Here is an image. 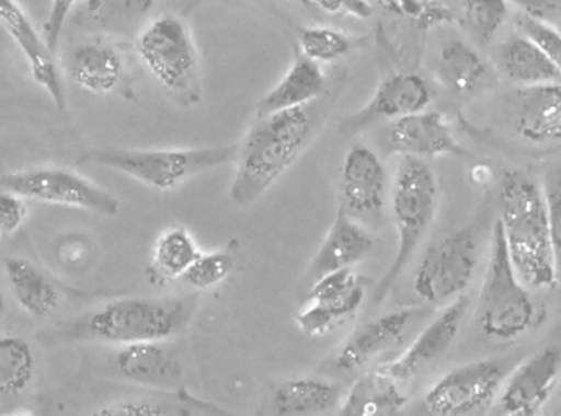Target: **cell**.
I'll return each mask as SVG.
<instances>
[{
    "label": "cell",
    "instance_id": "cell-1",
    "mask_svg": "<svg viewBox=\"0 0 561 416\" xmlns=\"http://www.w3.org/2000/svg\"><path fill=\"white\" fill-rule=\"evenodd\" d=\"M325 97L306 107L255 118L250 125L237 143L236 174L229 189L236 206L259 203L299 160L327 118Z\"/></svg>",
    "mask_w": 561,
    "mask_h": 416
},
{
    "label": "cell",
    "instance_id": "cell-11",
    "mask_svg": "<svg viewBox=\"0 0 561 416\" xmlns=\"http://www.w3.org/2000/svg\"><path fill=\"white\" fill-rule=\"evenodd\" d=\"M506 365L497 359H480L442 375L424 397V407L434 416H470L496 401L506 379Z\"/></svg>",
    "mask_w": 561,
    "mask_h": 416
},
{
    "label": "cell",
    "instance_id": "cell-38",
    "mask_svg": "<svg viewBox=\"0 0 561 416\" xmlns=\"http://www.w3.org/2000/svg\"><path fill=\"white\" fill-rule=\"evenodd\" d=\"M78 3L79 0H51L48 16H46L45 25H43V39H45L46 46L53 55L58 51L62 30H65L72 9Z\"/></svg>",
    "mask_w": 561,
    "mask_h": 416
},
{
    "label": "cell",
    "instance_id": "cell-20",
    "mask_svg": "<svg viewBox=\"0 0 561 416\" xmlns=\"http://www.w3.org/2000/svg\"><path fill=\"white\" fill-rule=\"evenodd\" d=\"M160 0H84L75 20L79 28L107 39H137L154 19Z\"/></svg>",
    "mask_w": 561,
    "mask_h": 416
},
{
    "label": "cell",
    "instance_id": "cell-16",
    "mask_svg": "<svg viewBox=\"0 0 561 416\" xmlns=\"http://www.w3.org/2000/svg\"><path fill=\"white\" fill-rule=\"evenodd\" d=\"M561 375V348L547 345L507 372L496 402L501 415L519 411L542 412Z\"/></svg>",
    "mask_w": 561,
    "mask_h": 416
},
{
    "label": "cell",
    "instance_id": "cell-13",
    "mask_svg": "<svg viewBox=\"0 0 561 416\" xmlns=\"http://www.w3.org/2000/svg\"><path fill=\"white\" fill-rule=\"evenodd\" d=\"M366 286L353 269L335 270L313 280L309 300L296 322L307 336H323L342 320L355 315L365 302Z\"/></svg>",
    "mask_w": 561,
    "mask_h": 416
},
{
    "label": "cell",
    "instance_id": "cell-4",
    "mask_svg": "<svg viewBox=\"0 0 561 416\" xmlns=\"http://www.w3.org/2000/svg\"><path fill=\"white\" fill-rule=\"evenodd\" d=\"M389 199H391L396 233H398V247H396L391 267L376 287V305L391 292L437 217L438 181L428 161L401 158L391 184Z\"/></svg>",
    "mask_w": 561,
    "mask_h": 416
},
{
    "label": "cell",
    "instance_id": "cell-32",
    "mask_svg": "<svg viewBox=\"0 0 561 416\" xmlns=\"http://www.w3.org/2000/svg\"><path fill=\"white\" fill-rule=\"evenodd\" d=\"M355 43V38L332 26H306L300 30L299 39H297V48H299L297 53L317 65H330L353 51Z\"/></svg>",
    "mask_w": 561,
    "mask_h": 416
},
{
    "label": "cell",
    "instance_id": "cell-8",
    "mask_svg": "<svg viewBox=\"0 0 561 416\" xmlns=\"http://www.w3.org/2000/svg\"><path fill=\"white\" fill-rule=\"evenodd\" d=\"M480 263V241L473 228H461L435 241L419 263L414 290L432 305H447L465 296Z\"/></svg>",
    "mask_w": 561,
    "mask_h": 416
},
{
    "label": "cell",
    "instance_id": "cell-23",
    "mask_svg": "<svg viewBox=\"0 0 561 416\" xmlns=\"http://www.w3.org/2000/svg\"><path fill=\"white\" fill-rule=\"evenodd\" d=\"M329 94V78L322 66L296 53L293 65L270 89L255 108V118L306 107Z\"/></svg>",
    "mask_w": 561,
    "mask_h": 416
},
{
    "label": "cell",
    "instance_id": "cell-31",
    "mask_svg": "<svg viewBox=\"0 0 561 416\" xmlns=\"http://www.w3.org/2000/svg\"><path fill=\"white\" fill-rule=\"evenodd\" d=\"M35 372L32 346L20 336L0 338V397H16L28 388Z\"/></svg>",
    "mask_w": 561,
    "mask_h": 416
},
{
    "label": "cell",
    "instance_id": "cell-6",
    "mask_svg": "<svg viewBox=\"0 0 561 416\" xmlns=\"http://www.w3.org/2000/svg\"><path fill=\"white\" fill-rule=\"evenodd\" d=\"M239 145L158 150H95L82 161H91L138 181L144 186L170 193L204 173L236 164Z\"/></svg>",
    "mask_w": 561,
    "mask_h": 416
},
{
    "label": "cell",
    "instance_id": "cell-40",
    "mask_svg": "<svg viewBox=\"0 0 561 416\" xmlns=\"http://www.w3.org/2000/svg\"><path fill=\"white\" fill-rule=\"evenodd\" d=\"M330 15H348L365 20L373 15L371 0H306Z\"/></svg>",
    "mask_w": 561,
    "mask_h": 416
},
{
    "label": "cell",
    "instance_id": "cell-15",
    "mask_svg": "<svg viewBox=\"0 0 561 416\" xmlns=\"http://www.w3.org/2000/svg\"><path fill=\"white\" fill-rule=\"evenodd\" d=\"M468 310H470V297L467 293L447 303L444 310L415 336L411 346L394 361L379 366V371L394 379L399 384L421 374L454 345L463 328Z\"/></svg>",
    "mask_w": 561,
    "mask_h": 416
},
{
    "label": "cell",
    "instance_id": "cell-18",
    "mask_svg": "<svg viewBox=\"0 0 561 416\" xmlns=\"http://www.w3.org/2000/svg\"><path fill=\"white\" fill-rule=\"evenodd\" d=\"M0 23L25 56L36 84L42 85L55 102L56 107L62 111L66 107V91L56 66L55 55L49 51L45 39L38 35L35 26L15 0H0Z\"/></svg>",
    "mask_w": 561,
    "mask_h": 416
},
{
    "label": "cell",
    "instance_id": "cell-35",
    "mask_svg": "<svg viewBox=\"0 0 561 416\" xmlns=\"http://www.w3.org/2000/svg\"><path fill=\"white\" fill-rule=\"evenodd\" d=\"M386 12L401 16L421 26H435L448 22L450 13L442 0H371Z\"/></svg>",
    "mask_w": 561,
    "mask_h": 416
},
{
    "label": "cell",
    "instance_id": "cell-24",
    "mask_svg": "<svg viewBox=\"0 0 561 416\" xmlns=\"http://www.w3.org/2000/svg\"><path fill=\"white\" fill-rule=\"evenodd\" d=\"M127 72L124 53L104 39L84 43L69 55L68 74L79 88L92 94H111L124 82Z\"/></svg>",
    "mask_w": 561,
    "mask_h": 416
},
{
    "label": "cell",
    "instance_id": "cell-21",
    "mask_svg": "<svg viewBox=\"0 0 561 416\" xmlns=\"http://www.w3.org/2000/svg\"><path fill=\"white\" fill-rule=\"evenodd\" d=\"M115 366L125 381L158 391H174L183 378L180 358L168 342L122 346Z\"/></svg>",
    "mask_w": 561,
    "mask_h": 416
},
{
    "label": "cell",
    "instance_id": "cell-39",
    "mask_svg": "<svg viewBox=\"0 0 561 416\" xmlns=\"http://www.w3.org/2000/svg\"><path fill=\"white\" fill-rule=\"evenodd\" d=\"M26 217V206L15 194L0 189V236H9L19 230Z\"/></svg>",
    "mask_w": 561,
    "mask_h": 416
},
{
    "label": "cell",
    "instance_id": "cell-33",
    "mask_svg": "<svg viewBox=\"0 0 561 416\" xmlns=\"http://www.w3.org/2000/svg\"><path fill=\"white\" fill-rule=\"evenodd\" d=\"M510 16V0H463L461 25L481 45L493 42Z\"/></svg>",
    "mask_w": 561,
    "mask_h": 416
},
{
    "label": "cell",
    "instance_id": "cell-44",
    "mask_svg": "<svg viewBox=\"0 0 561 416\" xmlns=\"http://www.w3.org/2000/svg\"><path fill=\"white\" fill-rule=\"evenodd\" d=\"M500 416H542V412L539 411H519L511 412V414H503Z\"/></svg>",
    "mask_w": 561,
    "mask_h": 416
},
{
    "label": "cell",
    "instance_id": "cell-2",
    "mask_svg": "<svg viewBox=\"0 0 561 416\" xmlns=\"http://www.w3.org/2000/svg\"><path fill=\"white\" fill-rule=\"evenodd\" d=\"M501 227L514 269L530 290H553L560 284L559 263L550 236L543 190L519 171L501 184Z\"/></svg>",
    "mask_w": 561,
    "mask_h": 416
},
{
    "label": "cell",
    "instance_id": "cell-42",
    "mask_svg": "<svg viewBox=\"0 0 561 416\" xmlns=\"http://www.w3.org/2000/svg\"><path fill=\"white\" fill-rule=\"evenodd\" d=\"M89 416H160V412L145 402H125V404L108 405Z\"/></svg>",
    "mask_w": 561,
    "mask_h": 416
},
{
    "label": "cell",
    "instance_id": "cell-25",
    "mask_svg": "<svg viewBox=\"0 0 561 416\" xmlns=\"http://www.w3.org/2000/svg\"><path fill=\"white\" fill-rule=\"evenodd\" d=\"M494 65L501 78L517 89L561 82V74L556 66L523 33H516L497 45Z\"/></svg>",
    "mask_w": 561,
    "mask_h": 416
},
{
    "label": "cell",
    "instance_id": "cell-41",
    "mask_svg": "<svg viewBox=\"0 0 561 416\" xmlns=\"http://www.w3.org/2000/svg\"><path fill=\"white\" fill-rule=\"evenodd\" d=\"M511 2L520 10V15L539 20V22L552 23V20L561 15V0H511Z\"/></svg>",
    "mask_w": 561,
    "mask_h": 416
},
{
    "label": "cell",
    "instance_id": "cell-45",
    "mask_svg": "<svg viewBox=\"0 0 561 416\" xmlns=\"http://www.w3.org/2000/svg\"><path fill=\"white\" fill-rule=\"evenodd\" d=\"M3 416H35V415H3Z\"/></svg>",
    "mask_w": 561,
    "mask_h": 416
},
{
    "label": "cell",
    "instance_id": "cell-5",
    "mask_svg": "<svg viewBox=\"0 0 561 416\" xmlns=\"http://www.w3.org/2000/svg\"><path fill=\"white\" fill-rule=\"evenodd\" d=\"M138 58L178 104H201V59L190 25L174 13L154 16L135 39Z\"/></svg>",
    "mask_w": 561,
    "mask_h": 416
},
{
    "label": "cell",
    "instance_id": "cell-14",
    "mask_svg": "<svg viewBox=\"0 0 561 416\" xmlns=\"http://www.w3.org/2000/svg\"><path fill=\"white\" fill-rule=\"evenodd\" d=\"M381 148L388 154L425 161L442 157H467L450 122L437 111L419 112L391 122L386 127Z\"/></svg>",
    "mask_w": 561,
    "mask_h": 416
},
{
    "label": "cell",
    "instance_id": "cell-43",
    "mask_svg": "<svg viewBox=\"0 0 561 416\" xmlns=\"http://www.w3.org/2000/svg\"><path fill=\"white\" fill-rule=\"evenodd\" d=\"M542 416H561V388L553 395L552 402H549L543 408Z\"/></svg>",
    "mask_w": 561,
    "mask_h": 416
},
{
    "label": "cell",
    "instance_id": "cell-22",
    "mask_svg": "<svg viewBox=\"0 0 561 416\" xmlns=\"http://www.w3.org/2000/svg\"><path fill=\"white\" fill-rule=\"evenodd\" d=\"M375 247L368 228L339 210L329 233L310 261L307 279L317 280L335 270L353 269L365 261Z\"/></svg>",
    "mask_w": 561,
    "mask_h": 416
},
{
    "label": "cell",
    "instance_id": "cell-12",
    "mask_svg": "<svg viewBox=\"0 0 561 416\" xmlns=\"http://www.w3.org/2000/svg\"><path fill=\"white\" fill-rule=\"evenodd\" d=\"M434 101V89L417 72H394L379 82L375 94L358 111L340 122V134L346 137L363 134L381 124H391L409 115L427 111Z\"/></svg>",
    "mask_w": 561,
    "mask_h": 416
},
{
    "label": "cell",
    "instance_id": "cell-36",
    "mask_svg": "<svg viewBox=\"0 0 561 416\" xmlns=\"http://www.w3.org/2000/svg\"><path fill=\"white\" fill-rule=\"evenodd\" d=\"M516 28L539 46L540 51L561 74V30L552 23L539 22L524 15L517 16Z\"/></svg>",
    "mask_w": 561,
    "mask_h": 416
},
{
    "label": "cell",
    "instance_id": "cell-37",
    "mask_svg": "<svg viewBox=\"0 0 561 416\" xmlns=\"http://www.w3.org/2000/svg\"><path fill=\"white\" fill-rule=\"evenodd\" d=\"M542 190L547 218H549L550 236H552L561 277V167L547 174Z\"/></svg>",
    "mask_w": 561,
    "mask_h": 416
},
{
    "label": "cell",
    "instance_id": "cell-30",
    "mask_svg": "<svg viewBox=\"0 0 561 416\" xmlns=\"http://www.w3.org/2000/svg\"><path fill=\"white\" fill-rule=\"evenodd\" d=\"M201 254L203 251L191 231L181 224H171L154 241L151 259L154 270L164 279H183Z\"/></svg>",
    "mask_w": 561,
    "mask_h": 416
},
{
    "label": "cell",
    "instance_id": "cell-19",
    "mask_svg": "<svg viewBox=\"0 0 561 416\" xmlns=\"http://www.w3.org/2000/svg\"><path fill=\"white\" fill-rule=\"evenodd\" d=\"M511 124L527 143H560L561 82L517 89Z\"/></svg>",
    "mask_w": 561,
    "mask_h": 416
},
{
    "label": "cell",
    "instance_id": "cell-10",
    "mask_svg": "<svg viewBox=\"0 0 561 416\" xmlns=\"http://www.w3.org/2000/svg\"><path fill=\"white\" fill-rule=\"evenodd\" d=\"M340 208L363 227L385 221L391 186L382 158L373 148L355 143L346 151L339 174Z\"/></svg>",
    "mask_w": 561,
    "mask_h": 416
},
{
    "label": "cell",
    "instance_id": "cell-7",
    "mask_svg": "<svg viewBox=\"0 0 561 416\" xmlns=\"http://www.w3.org/2000/svg\"><path fill=\"white\" fill-rule=\"evenodd\" d=\"M196 309L190 297H125L95 310L85 326L92 338L111 345L170 342L186 328Z\"/></svg>",
    "mask_w": 561,
    "mask_h": 416
},
{
    "label": "cell",
    "instance_id": "cell-27",
    "mask_svg": "<svg viewBox=\"0 0 561 416\" xmlns=\"http://www.w3.org/2000/svg\"><path fill=\"white\" fill-rule=\"evenodd\" d=\"M7 282L23 312L42 319L55 312L59 293L55 284L25 257H9L3 263Z\"/></svg>",
    "mask_w": 561,
    "mask_h": 416
},
{
    "label": "cell",
    "instance_id": "cell-3",
    "mask_svg": "<svg viewBox=\"0 0 561 416\" xmlns=\"http://www.w3.org/2000/svg\"><path fill=\"white\" fill-rule=\"evenodd\" d=\"M477 320L491 342L514 343L536 328L539 309L533 290L514 269L500 220L491 230L486 270L478 296Z\"/></svg>",
    "mask_w": 561,
    "mask_h": 416
},
{
    "label": "cell",
    "instance_id": "cell-34",
    "mask_svg": "<svg viewBox=\"0 0 561 416\" xmlns=\"http://www.w3.org/2000/svg\"><path fill=\"white\" fill-rule=\"evenodd\" d=\"M233 269H236V257L229 251H210L197 257L196 263L184 274L183 280L194 289H213L229 279Z\"/></svg>",
    "mask_w": 561,
    "mask_h": 416
},
{
    "label": "cell",
    "instance_id": "cell-17",
    "mask_svg": "<svg viewBox=\"0 0 561 416\" xmlns=\"http://www.w3.org/2000/svg\"><path fill=\"white\" fill-rule=\"evenodd\" d=\"M421 313V309L408 307L369 320L343 342L333 358V368L340 372H356L365 368L382 353L394 348Z\"/></svg>",
    "mask_w": 561,
    "mask_h": 416
},
{
    "label": "cell",
    "instance_id": "cell-26",
    "mask_svg": "<svg viewBox=\"0 0 561 416\" xmlns=\"http://www.w3.org/2000/svg\"><path fill=\"white\" fill-rule=\"evenodd\" d=\"M343 391L327 379L300 375L280 382L272 398L273 416H322L342 405Z\"/></svg>",
    "mask_w": 561,
    "mask_h": 416
},
{
    "label": "cell",
    "instance_id": "cell-9",
    "mask_svg": "<svg viewBox=\"0 0 561 416\" xmlns=\"http://www.w3.org/2000/svg\"><path fill=\"white\" fill-rule=\"evenodd\" d=\"M0 189L15 194L23 200L81 208L107 217L117 213L121 208L117 197L104 187L85 180L81 174L59 167H38L5 174L0 177Z\"/></svg>",
    "mask_w": 561,
    "mask_h": 416
},
{
    "label": "cell",
    "instance_id": "cell-29",
    "mask_svg": "<svg viewBox=\"0 0 561 416\" xmlns=\"http://www.w3.org/2000/svg\"><path fill=\"white\" fill-rule=\"evenodd\" d=\"M408 405L399 382L378 368L355 382L343 397V416H394Z\"/></svg>",
    "mask_w": 561,
    "mask_h": 416
},
{
    "label": "cell",
    "instance_id": "cell-28",
    "mask_svg": "<svg viewBox=\"0 0 561 416\" xmlns=\"http://www.w3.org/2000/svg\"><path fill=\"white\" fill-rule=\"evenodd\" d=\"M437 79L455 95H470L481 88L488 76L483 56L463 39H448L438 53Z\"/></svg>",
    "mask_w": 561,
    "mask_h": 416
}]
</instances>
